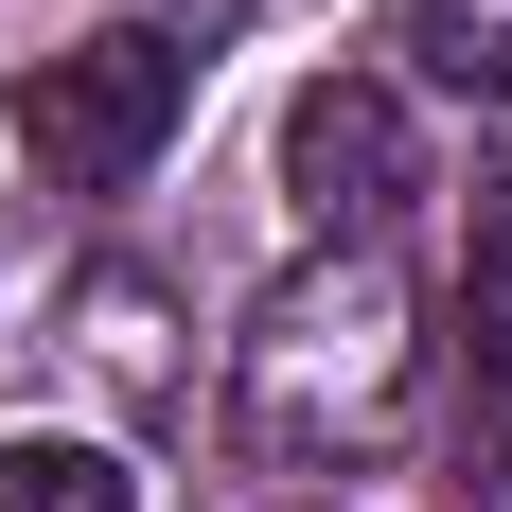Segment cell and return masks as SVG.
Masks as SVG:
<instances>
[{
  "label": "cell",
  "instance_id": "1",
  "mask_svg": "<svg viewBox=\"0 0 512 512\" xmlns=\"http://www.w3.org/2000/svg\"><path fill=\"white\" fill-rule=\"evenodd\" d=\"M407 301H389V265H336V283H283L248 336V424L283 442V460H318V442H389L407 424Z\"/></svg>",
  "mask_w": 512,
  "mask_h": 512
},
{
  "label": "cell",
  "instance_id": "2",
  "mask_svg": "<svg viewBox=\"0 0 512 512\" xmlns=\"http://www.w3.org/2000/svg\"><path fill=\"white\" fill-rule=\"evenodd\" d=\"M177 106H195V53L177 36H71V53L18 71V159H36L53 195H124L177 142Z\"/></svg>",
  "mask_w": 512,
  "mask_h": 512
},
{
  "label": "cell",
  "instance_id": "3",
  "mask_svg": "<svg viewBox=\"0 0 512 512\" xmlns=\"http://www.w3.org/2000/svg\"><path fill=\"white\" fill-rule=\"evenodd\" d=\"M283 195L318 230H371V212L407 195V106H389V71H318L283 106Z\"/></svg>",
  "mask_w": 512,
  "mask_h": 512
},
{
  "label": "cell",
  "instance_id": "4",
  "mask_svg": "<svg viewBox=\"0 0 512 512\" xmlns=\"http://www.w3.org/2000/svg\"><path fill=\"white\" fill-rule=\"evenodd\" d=\"M389 53H407L424 89H477V106H512V18H495V0H424V18H389Z\"/></svg>",
  "mask_w": 512,
  "mask_h": 512
},
{
  "label": "cell",
  "instance_id": "5",
  "mask_svg": "<svg viewBox=\"0 0 512 512\" xmlns=\"http://www.w3.org/2000/svg\"><path fill=\"white\" fill-rule=\"evenodd\" d=\"M0 512H142V477L106 460V442H0Z\"/></svg>",
  "mask_w": 512,
  "mask_h": 512
},
{
  "label": "cell",
  "instance_id": "6",
  "mask_svg": "<svg viewBox=\"0 0 512 512\" xmlns=\"http://www.w3.org/2000/svg\"><path fill=\"white\" fill-rule=\"evenodd\" d=\"M460 336H477V371H512V195H477V248H460Z\"/></svg>",
  "mask_w": 512,
  "mask_h": 512
},
{
  "label": "cell",
  "instance_id": "7",
  "mask_svg": "<svg viewBox=\"0 0 512 512\" xmlns=\"http://www.w3.org/2000/svg\"><path fill=\"white\" fill-rule=\"evenodd\" d=\"M477 495H495V512H512V424H495V460H477Z\"/></svg>",
  "mask_w": 512,
  "mask_h": 512
},
{
  "label": "cell",
  "instance_id": "8",
  "mask_svg": "<svg viewBox=\"0 0 512 512\" xmlns=\"http://www.w3.org/2000/svg\"><path fill=\"white\" fill-rule=\"evenodd\" d=\"M177 18H195V36H230V18H248V0H177Z\"/></svg>",
  "mask_w": 512,
  "mask_h": 512
}]
</instances>
